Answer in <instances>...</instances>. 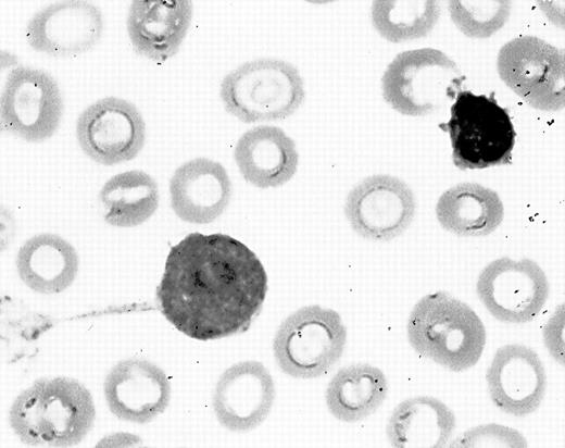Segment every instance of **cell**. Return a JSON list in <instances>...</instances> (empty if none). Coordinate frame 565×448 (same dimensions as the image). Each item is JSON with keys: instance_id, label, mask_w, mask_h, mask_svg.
Returning a JSON list of instances; mask_svg holds the SVG:
<instances>
[{"instance_id": "25", "label": "cell", "mask_w": 565, "mask_h": 448, "mask_svg": "<svg viewBox=\"0 0 565 448\" xmlns=\"http://www.w3.org/2000/svg\"><path fill=\"white\" fill-rule=\"evenodd\" d=\"M372 23L388 41L402 42L427 36L440 16L434 0H385L372 3Z\"/></svg>"}, {"instance_id": "26", "label": "cell", "mask_w": 565, "mask_h": 448, "mask_svg": "<svg viewBox=\"0 0 565 448\" xmlns=\"http://www.w3.org/2000/svg\"><path fill=\"white\" fill-rule=\"evenodd\" d=\"M512 2L507 0L449 2L455 26L467 37L488 38L501 29L510 17Z\"/></svg>"}, {"instance_id": "5", "label": "cell", "mask_w": 565, "mask_h": 448, "mask_svg": "<svg viewBox=\"0 0 565 448\" xmlns=\"http://www.w3.org/2000/svg\"><path fill=\"white\" fill-rule=\"evenodd\" d=\"M445 126L453 163L460 170H477L508 164L516 130L508 111L494 95L460 90L450 108Z\"/></svg>"}, {"instance_id": "2", "label": "cell", "mask_w": 565, "mask_h": 448, "mask_svg": "<svg viewBox=\"0 0 565 448\" xmlns=\"http://www.w3.org/2000/svg\"><path fill=\"white\" fill-rule=\"evenodd\" d=\"M93 398L77 379L56 376L35 381L13 401L9 423L33 447H73L91 431Z\"/></svg>"}, {"instance_id": "15", "label": "cell", "mask_w": 565, "mask_h": 448, "mask_svg": "<svg viewBox=\"0 0 565 448\" xmlns=\"http://www.w3.org/2000/svg\"><path fill=\"white\" fill-rule=\"evenodd\" d=\"M103 394L109 410L117 419L146 424L166 410L171 383L156 364L129 358L116 363L106 374Z\"/></svg>"}, {"instance_id": "13", "label": "cell", "mask_w": 565, "mask_h": 448, "mask_svg": "<svg viewBox=\"0 0 565 448\" xmlns=\"http://www.w3.org/2000/svg\"><path fill=\"white\" fill-rule=\"evenodd\" d=\"M103 17L100 8L84 0L53 2L28 21L25 38L37 52L72 58L91 50L101 39Z\"/></svg>"}, {"instance_id": "10", "label": "cell", "mask_w": 565, "mask_h": 448, "mask_svg": "<svg viewBox=\"0 0 565 448\" xmlns=\"http://www.w3.org/2000/svg\"><path fill=\"white\" fill-rule=\"evenodd\" d=\"M476 291L493 318L520 324L538 316L548 300L550 286L544 271L533 260L503 257L482 269Z\"/></svg>"}, {"instance_id": "6", "label": "cell", "mask_w": 565, "mask_h": 448, "mask_svg": "<svg viewBox=\"0 0 565 448\" xmlns=\"http://www.w3.org/2000/svg\"><path fill=\"white\" fill-rule=\"evenodd\" d=\"M464 80L449 55L438 49L420 48L394 57L381 77V91L397 112L424 116L454 100Z\"/></svg>"}, {"instance_id": "22", "label": "cell", "mask_w": 565, "mask_h": 448, "mask_svg": "<svg viewBox=\"0 0 565 448\" xmlns=\"http://www.w3.org/2000/svg\"><path fill=\"white\" fill-rule=\"evenodd\" d=\"M439 224L461 237L493 233L504 219V206L491 188L478 183H460L445 190L436 204Z\"/></svg>"}, {"instance_id": "11", "label": "cell", "mask_w": 565, "mask_h": 448, "mask_svg": "<svg viewBox=\"0 0 565 448\" xmlns=\"http://www.w3.org/2000/svg\"><path fill=\"white\" fill-rule=\"evenodd\" d=\"M76 138L89 159L102 165H115L135 159L141 151L146 123L130 101L105 97L79 114Z\"/></svg>"}, {"instance_id": "8", "label": "cell", "mask_w": 565, "mask_h": 448, "mask_svg": "<svg viewBox=\"0 0 565 448\" xmlns=\"http://www.w3.org/2000/svg\"><path fill=\"white\" fill-rule=\"evenodd\" d=\"M500 78L530 107L558 111L565 102L564 52L536 36H519L501 47Z\"/></svg>"}, {"instance_id": "16", "label": "cell", "mask_w": 565, "mask_h": 448, "mask_svg": "<svg viewBox=\"0 0 565 448\" xmlns=\"http://www.w3.org/2000/svg\"><path fill=\"white\" fill-rule=\"evenodd\" d=\"M486 381L493 405L515 416L535 412L547 389L545 369L538 353L518 344L497 349Z\"/></svg>"}, {"instance_id": "9", "label": "cell", "mask_w": 565, "mask_h": 448, "mask_svg": "<svg viewBox=\"0 0 565 448\" xmlns=\"http://www.w3.org/2000/svg\"><path fill=\"white\" fill-rule=\"evenodd\" d=\"M62 114V94L51 74L25 65L9 72L0 96L2 130L27 142H41L56 132Z\"/></svg>"}, {"instance_id": "14", "label": "cell", "mask_w": 565, "mask_h": 448, "mask_svg": "<svg viewBox=\"0 0 565 448\" xmlns=\"http://www.w3.org/2000/svg\"><path fill=\"white\" fill-rule=\"evenodd\" d=\"M275 383L260 361L247 360L226 369L216 382L213 410L230 432H249L261 425L275 401Z\"/></svg>"}, {"instance_id": "27", "label": "cell", "mask_w": 565, "mask_h": 448, "mask_svg": "<svg viewBox=\"0 0 565 448\" xmlns=\"http://www.w3.org/2000/svg\"><path fill=\"white\" fill-rule=\"evenodd\" d=\"M527 445V439L519 431L491 423L477 425L463 432L447 446L450 448H525Z\"/></svg>"}, {"instance_id": "3", "label": "cell", "mask_w": 565, "mask_h": 448, "mask_svg": "<svg viewBox=\"0 0 565 448\" xmlns=\"http://www.w3.org/2000/svg\"><path fill=\"white\" fill-rule=\"evenodd\" d=\"M406 333L417 353L456 373L479 361L487 341L478 314L445 291L428 294L415 303Z\"/></svg>"}, {"instance_id": "21", "label": "cell", "mask_w": 565, "mask_h": 448, "mask_svg": "<svg viewBox=\"0 0 565 448\" xmlns=\"http://www.w3.org/2000/svg\"><path fill=\"white\" fill-rule=\"evenodd\" d=\"M455 424L454 412L444 402L416 396L393 409L386 433L395 448H441L449 444Z\"/></svg>"}, {"instance_id": "23", "label": "cell", "mask_w": 565, "mask_h": 448, "mask_svg": "<svg viewBox=\"0 0 565 448\" xmlns=\"http://www.w3.org/2000/svg\"><path fill=\"white\" fill-rule=\"evenodd\" d=\"M388 381L377 366L355 363L340 369L326 388V406L337 420L355 423L372 415L385 401Z\"/></svg>"}, {"instance_id": "7", "label": "cell", "mask_w": 565, "mask_h": 448, "mask_svg": "<svg viewBox=\"0 0 565 448\" xmlns=\"http://www.w3.org/2000/svg\"><path fill=\"white\" fill-rule=\"evenodd\" d=\"M347 336V327L336 310L304 306L278 326L273 341L274 358L281 372L293 378H317L340 360Z\"/></svg>"}, {"instance_id": "24", "label": "cell", "mask_w": 565, "mask_h": 448, "mask_svg": "<svg viewBox=\"0 0 565 448\" xmlns=\"http://www.w3.org/2000/svg\"><path fill=\"white\" fill-rule=\"evenodd\" d=\"M105 223L135 227L158 210L160 194L154 178L141 170H130L109 178L99 191Z\"/></svg>"}, {"instance_id": "4", "label": "cell", "mask_w": 565, "mask_h": 448, "mask_svg": "<svg viewBox=\"0 0 565 448\" xmlns=\"http://www.w3.org/2000/svg\"><path fill=\"white\" fill-rule=\"evenodd\" d=\"M219 97L225 110L243 123L278 121L301 107L304 82L298 67L287 61L258 59L226 74Z\"/></svg>"}, {"instance_id": "1", "label": "cell", "mask_w": 565, "mask_h": 448, "mask_svg": "<svg viewBox=\"0 0 565 448\" xmlns=\"http://www.w3.org/2000/svg\"><path fill=\"white\" fill-rule=\"evenodd\" d=\"M267 288L264 265L242 241L222 233H191L171 248L156 300L178 332L213 340L246 332Z\"/></svg>"}, {"instance_id": "17", "label": "cell", "mask_w": 565, "mask_h": 448, "mask_svg": "<svg viewBox=\"0 0 565 448\" xmlns=\"http://www.w3.org/2000/svg\"><path fill=\"white\" fill-rule=\"evenodd\" d=\"M231 181L222 163L194 158L179 165L170 179L171 207L184 222L209 224L227 209Z\"/></svg>"}, {"instance_id": "19", "label": "cell", "mask_w": 565, "mask_h": 448, "mask_svg": "<svg viewBox=\"0 0 565 448\" xmlns=\"http://www.w3.org/2000/svg\"><path fill=\"white\" fill-rule=\"evenodd\" d=\"M234 159L244 181L261 189L285 185L299 166L296 142L280 127L272 125L244 132L236 142Z\"/></svg>"}, {"instance_id": "12", "label": "cell", "mask_w": 565, "mask_h": 448, "mask_svg": "<svg viewBox=\"0 0 565 448\" xmlns=\"http://www.w3.org/2000/svg\"><path fill=\"white\" fill-rule=\"evenodd\" d=\"M416 201L400 178L376 174L364 178L347 196L344 213L352 229L374 241H389L412 223Z\"/></svg>"}, {"instance_id": "18", "label": "cell", "mask_w": 565, "mask_h": 448, "mask_svg": "<svg viewBox=\"0 0 565 448\" xmlns=\"http://www.w3.org/2000/svg\"><path fill=\"white\" fill-rule=\"evenodd\" d=\"M190 0H136L129 5L126 27L135 51L163 63L179 50L192 20Z\"/></svg>"}, {"instance_id": "20", "label": "cell", "mask_w": 565, "mask_h": 448, "mask_svg": "<svg viewBox=\"0 0 565 448\" xmlns=\"http://www.w3.org/2000/svg\"><path fill=\"white\" fill-rule=\"evenodd\" d=\"M16 270L22 282L42 295L67 289L78 272L76 249L53 233L37 234L27 239L16 254Z\"/></svg>"}]
</instances>
